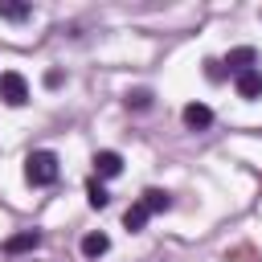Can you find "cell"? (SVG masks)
Returning a JSON list of instances; mask_svg holds the SVG:
<instances>
[{
    "label": "cell",
    "instance_id": "1",
    "mask_svg": "<svg viewBox=\"0 0 262 262\" xmlns=\"http://www.w3.org/2000/svg\"><path fill=\"white\" fill-rule=\"evenodd\" d=\"M25 180H29L33 188L53 184V180H57V156H53V151H29V160H25Z\"/></svg>",
    "mask_w": 262,
    "mask_h": 262
},
{
    "label": "cell",
    "instance_id": "2",
    "mask_svg": "<svg viewBox=\"0 0 262 262\" xmlns=\"http://www.w3.org/2000/svg\"><path fill=\"white\" fill-rule=\"evenodd\" d=\"M0 98H4L8 106H25V102H29V82H25V74L4 70V74H0Z\"/></svg>",
    "mask_w": 262,
    "mask_h": 262
},
{
    "label": "cell",
    "instance_id": "3",
    "mask_svg": "<svg viewBox=\"0 0 262 262\" xmlns=\"http://www.w3.org/2000/svg\"><path fill=\"white\" fill-rule=\"evenodd\" d=\"M180 119H184V127H192V131H205V127L213 123V111H209L205 102H188V106L180 111Z\"/></svg>",
    "mask_w": 262,
    "mask_h": 262
},
{
    "label": "cell",
    "instance_id": "4",
    "mask_svg": "<svg viewBox=\"0 0 262 262\" xmlns=\"http://www.w3.org/2000/svg\"><path fill=\"white\" fill-rule=\"evenodd\" d=\"M254 61H258V49H250V45H242V49H229V53H225V66H229L233 74L254 70Z\"/></svg>",
    "mask_w": 262,
    "mask_h": 262
},
{
    "label": "cell",
    "instance_id": "5",
    "mask_svg": "<svg viewBox=\"0 0 262 262\" xmlns=\"http://www.w3.org/2000/svg\"><path fill=\"white\" fill-rule=\"evenodd\" d=\"M41 246V229H25V233H12L4 242V254H25V250H37Z\"/></svg>",
    "mask_w": 262,
    "mask_h": 262
},
{
    "label": "cell",
    "instance_id": "6",
    "mask_svg": "<svg viewBox=\"0 0 262 262\" xmlns=\"http://www.w3.org/2000/svg\"><path fill=\"white\" fill-rule=\"evenodd\" d=\"M94 172H98L102 180L119 176V172H123V156H119V151H98V156H94Z\"/></svg>",
    "mask_w": 262,
    "mask_h": 262
},
{
    "label": "cell",
    "instance_id": "7",
    "mask_svg": "<svg viewBox=\"0 0 262 262\" xmlns=\"http://www.w3.org/2000/svg\"><path fill=\"white\" fill-rule=\"evenodd\" d=\"M237 94H242V98H262V70L237 74Z\"/></svg>",
    "mask_w": 262,
    "mask_h": 262
},
{
    "label": "cell",
    "instance_id": "8",
    "mask_svg": "<svg viewBox=\"0 0 262 262\" xmlns=\"http://www.w3.org/2000/svg\"><path fill=\"white\" fill-rule=\"evenodd\" d=\"M139 201L147 205V213H168V209H172V196H168L164 188H147Z\"/></svg>",
    "mask_w": 262,
    "mask_h": 262
},
{
    "label": "cell",
    "instance_id": "9",
    "mask_svg": "<svg viewBox=\"0 0 262 262\" xmlns=\"http://www.w3.org/2000/svg\"><path fill=\"white\" fill-rule=\"evenodd\" d=\"M147 217H151V213H147V205H143V201H135V205L123 213V225H127L131 233H139V229L147 225Z\"/></svg>",
    "mask_w": 262,
    "mask_h": 262
},
{
    "label": "cell",
    "instance_id": "10",
    "mask_svg": "<svg viewBox=\"0 0 262 262\" xmlns=\"http://www.w3.org/2000/svg\"><path fill=\"white\" fill-rule=\"evenodd\" d=\"M106 250H111V237H106V233H86V237H82V254H86V258H102Z\"/></svg>",
    "mask_w": 262,
    "mask_h": 262
},
{
    "label": "cell",
    "instance_id": "11",
    "mask_svg": "<svg viewBox=\"0 0 262 262\" xmlns=\"http://www.w3.org/2000/svg\"><path fill=\"white\" fill-rule=\"evenodd\" d=\"M86 201H90V209H106V205H111V192H106L98 180H90V184H86Z\"/></svg>",
    "mask_w": 262,
    "mask_h": 262
},
{
    "label": "cell",
    "instance_id": "12",
    "mask_svg": "<svg viewBox=\"0 0 262 262\" xmlns=\"http://www.w3.org/2000/svg\"><path fill=\"white\" fill-rule=\"evenodd\" d=\"M29 12H33L29 4H8V0H0V16H4V20H29Z\"/></svg>",
    "mask_w": 262,
    "mask_h": 262
},
{
    "label": "cell",
    "instance_id": "13",
    "mask_svg": "<svg viewBox=\"0 0 262 262\" xmlns=\"http://www.w3.org/2000/svg\"><path fill=\"white\" fill-rule=\"evenodd\" d=\"M127 106L147 111V106H151V90H127Z\"/></svg>",
    "mask_w": 262,
    "mask_h": 262
}]
</instances>
